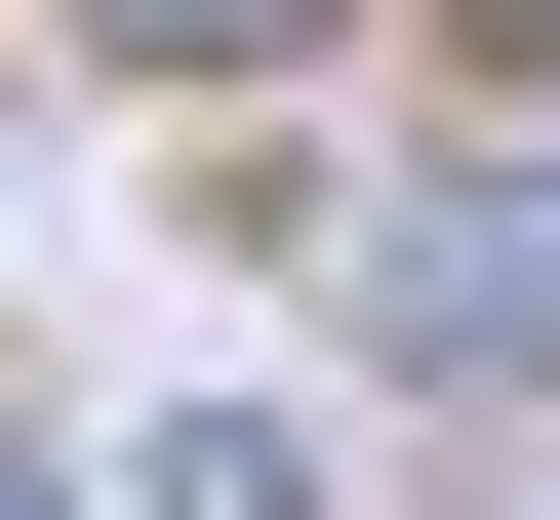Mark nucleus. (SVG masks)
Returning a JSON list of instances; mask_svg holds the SVG:
<instances>
[{
    "mask_svg": "<svg viewBox=\"0 0 560 520\" xmlns=\"http://www.w3.org/2000/svg\"><path fill=\"white\" fill-rule=\"evenodd\" d=\"M81 41H161V81H241V41H320V0H81Z\"/></svg>",
    "mask_w": 560,
    "mask_h": 520,
    "instance_id": "obj_1",
    "label": "nucleus"
}]
</instances>
